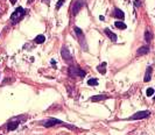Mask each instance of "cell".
<instances>
[{"label":"cell","mask_w":155,"mask_h":135,"mask_svg":"<svg viewBox=\"0 0 155 135\" xmlns=\"http://www.w3.org/2000/svg\"><path fill=\"white\" fill-rule=\"evenodd\" d=\"M25 15H26V11L22 8L21 6H18V8L14 11L12 15H11V18H9V21L12 25H16L18 22H20L22 19L25 18Z\"/></svg>","instance_id":"1"},{"label":"cell","mask_w":155,"mask_h":135,"mask_svg":"<svg viewBox=\"0 0 155 135\" xmlns=\"http://www.w3.org/2000/svg\"><path fill=\"white\" fill-rule=\"evenodd\" d=\"M68 73L71 78H84L86 76V72L78 65H70L68 69Z\"/></svg>","instance_id":"2"},{"label":"cell","mask_w":155,"mask_h":135,"mask_svg":"<svg viewBox=\"0 0 155 135\" xmlns=\"http://www.w3.org/2000/svg\"><path fill=\"white\" fill-rule=\"evenodd\" d=\"M74 30H75L76 37H77V39H78V41H79L80 47H82L84 50H88L86 40H85V36H84V33H83V30H82L79 27H75V28H74Z\"/></svg>","instance_id":"3"},{"label":"cell","mask_w":155,"mask_h":135,"mask_svg":"<svg viewBox=\"0 0 155 135\" xmlns=\"http://www.w3.org/2000/svg\"><path fill=\"white\" fill-rule=\"evenodd\" d=\"M85 5V0H75V1H72V4H71V13L74 16H76L77 14L79 13V11L83 8V6Z\"/></svg>","instance_id":"4"},{"label":"cell","mask_w":155,"mask_h":135,"mask_svg":"<svg viewBox=\"0 0 155 135\" xmlns=\"http://www.w3.org/2000/svg\"><path fill=\"white\" fill-rule=\"evenodd\" d=\"M40 123L43 127H46V128H50V127L57 126V125H64V122H63L62 120H58V119H55V118H49L48 120L41 121Z\"/></svg>","instance_id":"5"},{"label":"cell","mask_w":155,"mask_h":135,"mask_svg":"<svg viewBox=\"0 0 155 135\" xmlns=\"http://www.w3.org/2000/svg\"><path fill=\"white\" fill-rule=\"evenodd\" d=\"M61 56H62L63 61L68 64H71L74 62V56L71 55V53L68 50L66 47H62V49H61Z\"/></svg>","instance_id":"6"},{"label":"cell","mask_w":155,"mask_h":135,"mask_svg":"<svg viewBox=\"0 0 155 135\" xmlns=\"http://www.w3.org/2000/svg\"><path fill=\"white\" fill-rule=\"evenodd\" d=\"M148 117H151L149 111H140V112H137L135 114H133L132 117L127 118V120H142V119H146Z\"/></svg>","instance_id":"7"},{"label":"cell","mask_w":155,"mask_h":135,"mask_svg":"<svg viewBox=\"0 0 155 135\" xmlns=\"http://www.w3.org/2000/svg\"><path fill=\"white\" fill-rule=\"evenodd\" d=\"M21 121L22 120H20V119H12V120L8 121V123H7V131L8 132L15 131V129L19 127V125H20Z\"/></svg>","instance_id":"8"},{"label":"cell","mask_w":155,"mask_h":135,"mask_svg":"<svg viewBox=\"0 0 155 135\" xmlns=\"http://www.w3.org/2000/svg\"><path fill=\"white\" fill-rule=\"evenodd\" d=\"M104 33L106 34V36L110 39L112 42H117V40H118V36H117V34H114V33L111 30L110 28H105L104 29Z\"/></svg>","instance_id":"9"},{"label":"cell","mask_w":155,"mask_h":135,"mask_svg":"<svg viewBox=\"0 0 155 135\" xmlns=\"http://www.w3.org/2000/svg\"><path fill=\"white\" fill-rule=\"evenodd\" d=\"M112 16H114V18H118L120 19V20H124L125 18V13L121 11L120 8H118V7H115L114 11H113V14H112Z\"/></svg>","instance_id":"10"},{"label":"cell","mask_w":155,"mask_h":135,"mask_svg":"<svg viewBox=\"0 0 155 135\" xmlns=\"http://www.w3.org/2000/svg\"><path fill=\"white\" fill-rule=\"evenodd\" d=\"M149 47L148 45H142V47H140L139 49L137 50V55L138 56H142V55H147L148 53H149Z\"/></svg>","instance_id":"11"},{"label":"cell","mask_w":155,"mask_h":135,"mask_svg":"<svg viewBox=\"0 0 155 135\" xmlns=\"http://www.w3.org/2000/svg\"><path fill=\"white\" fill-rule=\"evenodd\" d=\"M108 97L105 94H98V95H92L91 98H90V101H92V103H97V101H102V100H106Z\"/></svg>","instance_id":"12"},{"label":"cell","mask_w":155,"mask_h":135,"mask_svg":"<svg viewBox=\"0 0 155 135\" xmlns=\"http://www.w3.org/2000/svg\"><path fill=\"white\" fill-rule=\"evenodd\" d=\"M152 72H153V68L152 67H148L146 70V73H145V78H143V81L148 83V81H151L152 79Z\"/></svg>","instance_id":"13"},{"label":"cell","mask_w":155,"mask_h":135,"mask_svg":"<svg viewBox=\"0 0 155 135\" xmlns=\"http://www.w3.org/2000/svg\"><path fill=\"white\" fill-rule=\"evenodd\" d=\"M106 62H103L102 64H99L97 67V71L99 72V73H102V75H105L106 73Z\"/></svg>","instance_id":"14"},{"label":"cell","mask_w":155,"mask_h":135,"mask_svg":"<svg viewBox=\"0 0 155 135\" xmlns=\"http://www.w3.org/2000/svg\"><path fill=\"white\" fill-rule=\"evenodd\" d=\"M114 26L118 28V29H121V30H124V29H126V28H127V25H126L124 21H120V20H119V21H115Z\"/></svg>","instance_id":"15"},{"label":"cell","mask_w":155,"mask_h":135,"mask_svg":"<svg viewBox=\"0 0 155 135\" xmlns=\"http://www.w3.org/2000/svg\"><path fill=\"white\" fill-rule=\"evenodd\" d=\"M44 41H46V36L44 35H37L34 39V42L36 44H42V43H44Z\"/></svg>","instance_id":"16"},{"label":"cell","mask_w":155,"mask_h":135,"mask_svg":"<svg viewBox=\"0 0 155 135\" xmlns=\"http://www.w3.org/2000/svg\"><path fill=\"white\" fill-rule=\"evenodd\" d=\"M152 39H153V34H152L149 30H146V32H145V41H146L147 43H149L152 41Z\"/></svg>","instance_id":"17"},{"label":"cell","mask_w":155,"mask_h":135,"mask_svg":"<svg viewBox=\"0 0 155 135\" xmlns=\"http://www.w3.org/2000/svg\"><path fill=\"white\" fill-rule=\"evenodd\" d=\"M98 84H99V81H98L97 78H90L88 81V85L90 86H97Z\"/></svg>","instance_id":"18"},{"label":"cell","mask_w":155,"mask_h":135,"mask_svg":"<svg viewBox=\"0 0 155 135\" xmlns=\"http://www.w3.org/2000/svg\"><path fill=\"white\" fill-rule=\"evenodd\" d=\"M154 92H155V90L153 89V87H148L147 91H146V94L148 95V97H152V95L154 94Z\"/></svg>","instance_id":"19"},{"label":"cell","mask_w":155,"mask_h":135,"mask_svg":"<svg viewBox=\"0 0 155 135\" xmlns=\"http://www.w3.org/2000/svg\"><path fill=\"white\" fill-rule=\"evenodd\" d=\"M64 2H65V0H58L57 4H56V9L58 11V9H60L63 6V4H64Z\"/></svg>","instance_id":"20"},{"label":"cell","mask_w":155,"mask_h":135,"mask_svg":"<svg viewBox=\"0 0 155 135\" xmlns=\"http://www.w3.org/2000/svg\"><path fill=\"white\" fill-rule=\"evenodd\" d=\"M134 6H135V7H140V6H141V2H140L139 0H134Z\"/></svg>","instance_id":"21"},{"label":"cell","mask_w":155,"mask_h":135,"mask_svg":"<svg viewBox=\"0 0 155 135\" xmlns=\"http://www.w3.org/2000/svg\"><path fill=\"white\" fill-rule=\"evenodd\" d=\"M50 64H51L53 67L56 68V59H51V61H50Z\"/></svg>","instance_id":"22"},{"label":"cell","mask_w":155,"mask_h":135,"mask_svg":"<svg viewBox=\"0 0 155 135\" xmlns=\"http://www.w3.org/2000/svg\"><path fill=\"white\" fill-rule=\"evenodd\" d=\"M11 4H12V5H15V4H16V0H11Z\"/></svg>","instance_id":"23"},{"label":"cell","mask_w":155,"mask_h":135,"mask_svg":"<svg viewBox=\"0 0 155 135\" xmlns=\"http://www.w3.org/2000/svg\"><path fill=\"white\" fill-rule=\"evenodd\" d=\"M99 19H100V20H102V21H104V20H105V18H104V16H103V15H100V16H99Z\"/></svg>","instance_id":"24"},{"label":"cell","mask_w":155,"mask_h":135,"mask_svg":"<svg viewBox=\"0 0 155 135\" xmlns=\"http://www.w3.org/2000/svg\"><path fill=\"white\" fill-rule=\"evenodd\" d=\"M42 1H43V2H49L50 0H42Z\"/></svg>","instance_id":"25"},{"label":"cell","mask_w":155,"mask_h":135,"mask_svg":"<svg viewBox=\"0 0 155 135\" xmlns=\"http://www.w3.org/2000/svg\"><path fill=\"white\" fill-rule=\"evenodd\" d=\"M154 100H155V97H154Z\"/></svg>","instance_id":"26"}]
</instances>
